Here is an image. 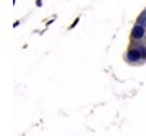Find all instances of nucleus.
<instances>
[{
  "label": "nucleus",
  "mask_w": 146,
  "mask_h": 136,
  "mask_svg": "<svg viewBox=\"0 0 146 136\" xmlns=\"http://www.w3.org/2000/svg\"><path fill=\"white\" fill-rule=\"evenodd\" d=\"M145 36H146V28L143 24H138L136 23L135 26H133V29H131V39L133 41H140Z\"/></svg>",
  "instance_id": "1"
},
{
  "label": "nucleus",
  "mask_w": 146,
  "mask_h": 136,
  "mask_svg": "<svg viewBox=\"0 0 146 136\" xmlns=\"http://www.w3.org/2000/svg\"><path fill=\"white\" fill-rule=\"evenodd\" d=\"M127 58H128L130 62H138L140 58H143V53H141L140 49L130 47V49H128V52H127Z\"/></svg>",
  "instance_id": "2"
}]
</instances>
